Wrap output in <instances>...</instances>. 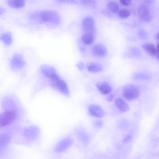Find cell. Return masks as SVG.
I'll return each mask as SVG.
<instances>
[{"label":"cell","mask_w":159,"mask_h":159,"mask_svg":"<svg viewBox=\"0 0 159 159\" xmlns=\"http://www.w3.org/2000/svg\"><path fill=\"white\" fill-rule=\"evenodd\" d=\"M16 113L13 111H5L0 114V128L8 125L13 123L17 117Z\"/></svg>","instance_id":"cell-1"},{"label":"cell","mask_w":159,"mask_h":159,"mask_svg":"<svg viewBox=\"0 0 159 159\" xmlns=\"http://www.w3.org/2000/svg\"><path fill=\"white\" fill-rule=\"evenodd\" d=\"M139 94L138 88L132 84H128L124 88L123 95L125 99L128 100H132L137 98Z\"/></svg>","instance_id":"cell-2"},{"label":"cell","mask_w":159,"mask_h":159,"mask_svg":"<svg viewBox=\"0 0 159 159\" xmlns=\"http://www.w3.org/2000/svg\"><path fill=\"white\" fill-rule=\"evenodd\" d=\"M52 86L65 96H69L70 93L68 86L65 82L59 75L51 79Z\"/></svg>","instance_id":"cell-3"},{"label":"cell","mask_w":159,"mask_h":159,"mask_svg":"<svg viewBox=\"0 0 159 159\" xmlns=\"http://www.w3.org/2000/svg\"><path fill=\"white\" fill-rule=\"evenodd\" d=\"M25 61L22 56L20 53H15L12 57L10 62L11 69L17 71L22 69L25 66Z\"/></svg>","instance_id":"cell-4"},{"label":"cell","mask_w":159,"mask_h":159,"mask_svg":"<svg viewBox=\"0 0 159 159\" xmlns=\"http://www.w3.org/2000/svg\"><path fill=\"white\" fill-rule=\"evenodd\" d=\"M143 49L151 56L159 58V45L156 46L151 43H146L142 46Z\"/></svg>","instance_id":"cell-5"},{"label":"cell","mask_w":159,"mask_h":159,"mask_svg":"<svg viewBox=\"0 0 159 159\" xmlns=\"http://www.w3.org/2000/svg\"><path fill=\"white\" fill-rule=\"evenodd\" d=\"M82 26L86 33L94 34L95 24L94 20L92 17L89 16L85 18L82 22Z\"/></svg>","instance_id":"cell-6"},{"label":"cell","mask_w":159,"mask_h":159,"mask_svg":"<svg viewBox=\"0 0 159 159\" xmlns=\"http://www.w3.org/2000/svg\"><path fill=\"white\" fill-rule=\"evenodd\" d=\"M73 141V139L69 138L61 140L57 144L55 149V152L57 153L64 152L71 145Z\"/></svg>","instance_id":"cell-7"},{"label":"cell","mask_w":159,"mask_h":159,"mask_svg":"<svg viewBox=\"0 0 159 159\" xmlns=\"http://www.w3.org/2000/svg\"><path fill=\"white\" fill-rule=\"evenodd\" d=\"M40 17L42 20L46 22H55L57 21L58 18L57 14L50 11H45L42 12Z\"/></svg>","instance_id":"cell-8"},{"label":"cell","mask_w":159,"mask_h":159,"mask_svg":"<svg viewBox=\"0 0 159 159\" xmlns=\"http://www.w3.org/2000/svg\"><path fill=\"white\" fill-rule=\"evenodd\" d=\"M41 69L43 74L50 80L58 75L54 68L48 65H43L41 67Z\"/></svg>","instance_id":"cell-9"},{"label":"cell","mask_w":159,"mask_h":159,"mask_svg":"<svg viewBox=\"0 0 159 159\" xmlns=\"http://www.w3.org/2000/svg\"><path fill=\"white\" fill-rule=\"evenodd\" d=\"M138 13L141 20L145 22H149L151 16L147 7L143 5L139 6L138 9Z\"/></svg>","instance_id":"cell-10"},{"label":"cell","mask_w":159,"mask_h":159,"mask_svg":"<svg viewBox=\"0 0 159 159\" xmlns=\"http://www.w3.org/2000/svg\"><path fill=\"white\" fill-rule=\"evenodd\" d=\"M89 111L91 115L97 117H102L105 115L103 110L101 107L97 105H90L89 107Z\"/></svg>","instance_id":"cell-11"},{"label":"cell","mask_w":159,"mask_h":159,"mask_svg":"<svg viewBox=\"0 0 159 159\" xmlns=\"http://www.w3.org/2000/svg\"><path fill=\"white\" fill-rule=\"evenodd\" d=\"M92 51L96 56L99 57H103L107 54V50L103 44L98 43L94 45Z\"/></svg>","instance_id":"cell-12"},{"label":"cell","mask_w":159,"mask_h":159,"mask_svg":"<svg viewBox=\"0 0 159 159\" xmlns=\"http://www.w3.org/2000/svg\"><path fill=\"white\" fill-rule=\"evenodd\" d=\"M96 86L99 91L103 94H107L111 91V89L110 85L106 82H99L96 84Z\"/></svg>","instance_id":"cell-13"},{"label":"cell","mask_w":159,"mask_h":159,"mask_svg":"<svg viewBox=\"0 0 159 159\" xmlns=\"http://www.w3.org/2000/svg\"><path fill=\"white\" fill-rule=\"evenodd\" d=\"M10 140V137L7 134L3 133L0 134V152L7 147Z\"/></svg>","instance_id":"cell-14"},{"label":"cell","mask_w":159,"mask_h":159,"mask_svg":"<svg viewBox=\"0 0 159 159\" xmlns=\"http://www.w3.org/2000/svg\"><path fill=\"white\" fill-rule=\"evenodd\" d=\"M0 41L6 45H10L12 44L13 41L11 34L9 32L1 34L0 35Z\"/></svg>","instance_id":"cell-15"},{"label":"cell","mask_w":159,"mask_h":159,"mask_svg":"<svg viewBox=\"0 0 159 159\" xmlns=\"http://www.w3.org/2000/svg\"><path fill=\"white\" fill-rule=\"evenodd\" d=\"M115 104L118 108L121 111H127L129 109L128 104L120 98H118L116 99Z\"/></svg>","instance_id":"cell-16"},{"label":"cell","mask_w":159,"mask_h":159,"mask_svg":"<svg viewBox=\"0 0 159 159\" xmlns=\"http://www.w3.org/2000/svg\"><path fill=\"white\" fill-rule=\"evenodd\" d=\"M8 5L11 7L19 9L23 7L25 5V0H7Z\"/></svg>","instance_id":"cell-17"},{"label":"cell","mask_w":159,"mask_h":159,"mask_svg":"<svg viewBox=\"0 0 159 159\" xmlns=\"http://www.w3.org/2000/svg\"><path fill=\"white\" fill-rule=\"evenodd\" d=\"M39 129L35 127H31L27 129L25 131L27 137L32 139H34L39 134Z\"/></svg>","instance_id":"cell-18"},{"label":"cell","mask_w":159,"mask_h":159,"mask_svg":"<svg viewBox=\"0 0 159 159\" xmlns=\"http://www.w3.org/2000/svg\"><path fill=\"white\" fill-rule=\"evenodd\" d=\"M87 69L89 71L92 73H97L103 70L102 66L100 64L91 62L87 65Z\"/></svg>","instance_id":"cell-19"},{"label":"cell","mask_w":159,"mask_h":159,"mask_svg":"<svg viewBox=\"0 0 159 159\" xmlns=\"http://www.w3.org/2000/svg\"><path fill=\"white\" fill-rule=\"evenodd\" d=\"M94 34L90 33H86L82 37V40L85 44L91 45L94 41Z\"/></svg>","instance_id":"cell-20"},{"label":"cell","mask_w":159,"mask_h":159,"mask_svg":"<svg viewBox=\"0 0 159 159\" xmlns=\"http://www.w3.org/2000/svg\"><path fill=\"white\" fill-rule=\"evenodd\" d=\"M133 77L136 80H147L150 79V77L148 75L142 73H135L133 75Z\"/></svg>","instance_id":"cell-21"},{"label":"cell","mask_w":159,"mask_h":159,"mask_svg":"<svg viewBox=\"0 0 159 159\" xmlns=\"http://www.w3.org/2000/svg\"><path fill=\"white\" fill-rule=\"evenodd\" d=\"M107 7L111 12L114 13H117L119 10L118 4L114 2H109L108 3Z\"/></svg>","instance_id":"cell-22"},{"label":"cell","mask_w":159,"mask_h":159,"mask_svg":"<svg viewBox=\"0 0 159 159\" xmlns=\"http://www.w3.org/2000/svg\"><path fill=\"white\" fill-rule=\"evenodd\" d=\"M78 136L80 141L84 143H87L89 140L88 135L84 132L81 131L78 133Z\"/></svg>","instance_id":"cell-23"},{"label":"cell","mask_w":159,"mask_h":159,"mask_svg":"<svg viewBox=\"0 0 159 159\" xmlns=\"http://www.w3.org/2000/svg\"><path fill=\"white\" fill-rule=\"evenodd\" d=\"M130 15V11L127 9H122L119 12V17L122 18H125L129 16Z\"/></svg>","instance_id":"cell-24"},{"label":"cell","mask_w":159,"mask_h":159,"mask_svg":"<svg viewBox=\"0 0 159 159\" xmlns=\"http://www.w3.org/2000/svg\"><path fill=\"white\" fill-rule=\"evenodd\" d=\"M81 3L84 5L93 7L95 5L94 0H81Z\"/></svg>","instance_id":"cell-25"},{"label":"cell","mask_w":159,"mask_h":159,"mask_svg":"<svg viewBox=\"0 0 159 159\" xmlns=\"http://www.w3.org/2000/svg\"><path fill=\"white\" fill-rule=\"evenodd\" d=\"M139 37L142 39H145L147 38L148 34L147 32L144 30H140L138 32Z\"/></svg>","instance_id":"cell-26"},{"label":"cell","mask_w":159,"mask_h":159,"mask_svg":"<svg viewBox=\"0 0 159 159\" xmlns=\"http://www.w3.org/2000/svg\"><path fill=\"white\" fill-rule=\"evenodd\" d=\"M120 3L123 5L128 6L131 3V0H119Z\"/></svg>","instance_id":"cell-27"},{"label":"cell","mask_w":159,"mask_h":159,"mask_svg":"<svg viewBox=\"0 0 159 159\" xmlns=\"http://www.w3.org/2000/svg\"><path fill=\"white\" fill-rule=\"evenodd\" d=\"M103 125V123L101 120H97L95 121L94 124L95 127L96 128H99L101 127Z\"/></svg>","instance_id":"cell-28"},{"label":"cell","mask_w":159,"mask_h":159,"mask_svg":"<svg viewBox=\"0 0 159 159\" xmlns=\"http://www.w3.org/2000/svg\"><path fill=\"white\" fill-rule=\"evenodd\" d=\"M131 136L130 135H128L124 139L123 142L124 143H128L131 140Z\"/></svg>","instance_id":"cell-29"},{"label":"cell","mask_w":159,"mask_h":159,"mask_svg":"<svg viewBox=\"0 0 159 159\" xmlns=\"http://www.w3.org/2000/svg\"><path fill=\"white\" fill-rule=\"evenodd\" d=\"M114 97L115 96L113 94H111L107 97V100L109 102H111L113 99Z\"/></svg>","instance_id":"cell-30"},{"label":"cell","mask_w":159,"mask_h":159,"mask_svg":"<svg viewBox=\"0 0 159 159\" xmlns=\"http://www.w3.org/2000/svg\"><path fill=\"white\" fill-rule=\"evenodd\" d=\"M5 12V9L1 7H0V16L3 15Z\"/></svg>","instance_id":"cell-31"},{"label":"cell","mask_w":159,"mask_h":159,"mask_svg":"<svg viewBox=\"0 0 159 159\" xmlns=\"http://www.w3.org/2000/svg\"><path fill=\"white\" fill-rule=\"evenodd\" d=\"M77 66L78 67V68H79V69H80V70H81L83 68V65L82 63H80L78 64Z\"/></svg>","instance_id":"cell-32"},{"label":"cell","mask_w":159,"mask_h":159,"mask_svg":"<svg viewBox=\"0 0 159 159\" xmlns=\"http://www.w3.org/2000/svg\"><path fill=\"white\" fill-rule=\"evenodd\" d=\"M155 39L156 41H158L159 40V33H157L155 36Z\"/></svg>","instance_id":"cell-33"},{"label":"cell","mask_w":159,"mask_h":159,"mask_svg":"<svg viewBox=\"0 0 159 159\" xmlns=\"http://www.w3.org/2000/svg\"></svg>","instance_id":"cell-34"}]
</instances>
